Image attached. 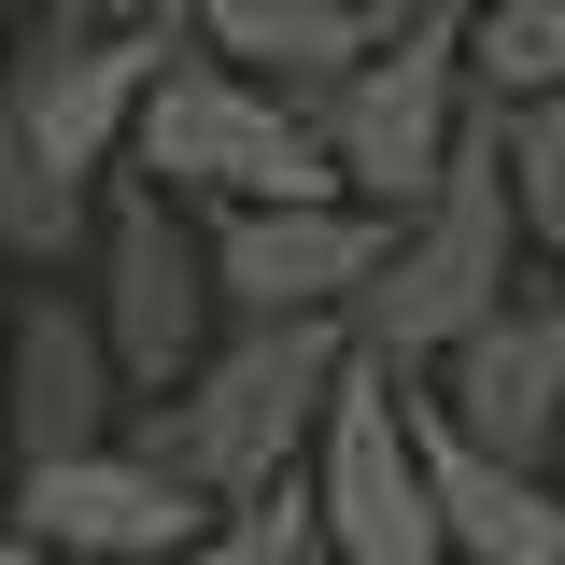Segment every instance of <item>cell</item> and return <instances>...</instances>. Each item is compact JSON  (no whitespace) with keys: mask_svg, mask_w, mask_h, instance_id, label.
<instances>
[{"mask_svg":"<svg viewBox=\"0 0 565 565\" xmlns=\"http://www.w3.org/2000/svg\"><path fill=\"white\" fill-rule=\"evenodd\" d=\"M396 255V212L297 199V212H212V282L241 326H353V297Z\"/></svg>","mask_w":565,"mask_h":565,"instance_id":"8","label":"cell"},{"mask_svg":"<svg viewBox=\"0 0 565 565\" xmlns=\"http://www.w3.org/2000/svg\"><path fill=\"white\" fill-rule=\"evenodd\" d=\"M326 114V156H340V184L367 212H396L411 226L438 184H452V156L481 128V57H467V14H424V29H382L367 57L311 99Z\"/></svg>","mask_w":565,"mask_h":565,"instance_id":"5","label":"cell"},{"mask_svg":"<svg viewBox=\"0 0 565 565\" xmlns=\"http://www.w3.org/2000/svg\"><path fill=\"white\" fill-rule=\"evenodd\" d=\"M523 311H537V340H552V367H565V269H537V282H523Z\"/></svg>","mask_w":565,"mask_h":565,"instance_id":"18","label":"cell"},{"mask_svg":"<svg viewBox=\"0 0 565 565\" xmlns=\"http://www.w3.org/2000/svg\"><path fill=\"white\" fill-rule=\"evenodd\" d=\"M467 57H481L494 114L552 99V85H565V0H494V14H467Z\"/></svg>","mask_w":565,"mask_h":565,"instance_id":"14","label":"cell"},{"mask_svg":"<svg viewBox=\"0 0 565 565\" xmlns=\"http://www.w3.org/2000/svg\"><path fill=\"white\" fill-rule=\"evenodd\" d=\"M311 523H326V565H452V523H438V467H424V411L396 367L353 353L340 411L311 438Z\"/></svg>","mask_w":565,"mask_h":565,"instance_id":"7","label":"cell"},{"mask_svg":"<svg viewBox=\"0 0 565 565\" xmlns=\"http://www.w3.org/2000/svg\"><path fill=\"white\" fill-rule=\"evenodd\" d=\"M128 170L156 184V199H184V212H297V199H353L340 156H326V114H311V99H282V85H255V71H226V57H199V43L156 71Z\"/></svg>","mask_w":565,"mask_h":565,"instance_id":"3","label":"cell"},{"mask_svg":"<svg viewBox=\"0 0 565 565\" xmlns=\"http://www.w3.org/2000/svg\"><path fill=\"white\" fill-rule=\"evenodd\" d=\"M14 311H29V269L0 255V411H14Z\"/></svg>","mask_w":565,"mask_h":565,"instance_id":"17","label":"cell"},{"mask_svg":"<svg viewBox=\"0 0 565 565\" xmlns=\"http://www.w3.org/2000/svg\"><path fill=\"white\" fill-rule=\"evenodd\" d=\"M128 424H141V396H128V367H114L99 297L29 282V311H14V411H0V467H71V452H114Z\"/></svg>","mask_w":565,"mask_h":565,"instance_id":"10","label":"cell"},{"mask_svg":"<svg viewBox=\"0 0 565 565\" xmlns=\"http://www.w3.org/2000/svg\"><path fill=\"white\" fill-rule=\"evenodd\" d=\"M85 297H99V326H114V367H128V396H184L212 353V311H226V282H212V226L184 199H156V184H114L99 199V255H85Z\"/></svg>","mask_w":565,"mask_h":565,"instance_id":"6","label":"cell"},{"mask_svg":"<svg viewBox=\"0 0 565 565\" xmlns=\"http://www.w3.org/2000/svg\"><path fill=\"white\" fill-rule=\"evenodd\" d=\"M184 565H326V523H311V481H282L269 509H226Z\"/></svg>","mask_w":565,"mask_h":565,"instance_id":"16","label":"cell"},{"mask_svg":"<svg viewBox=\"0 0 565 565\" xmlns=\"http://www.w3.org/2000/svg\"><path fill=\"white\" fill-rule=\"evenodd\" d=\"M0 57H14V43H0Z\"/></svg>","mask_w":565,"mask_h":565,"instance_id":"22","label":"cell"},{"mask_svg":"<svg viewBox=\"0 0 565 565\" xmlns=\"http://www.w3.org/2000/svg\"><path fill=\"white\" fill-rule=\"evenodd\" d=\"M99 14H128V29H170V14H184V0H99Z\"/></svg>","mask_w":565,"mask_h":565,"instance_id":"21","label":"cell"},{"mask_svg":"<svg viewBox=\"0 0 565 565\" xmlns=\"http://www.w3.org/2000/svg\"><path fill=\"white\" fill-rule=\"evenodd\" d=\"M0 565H71V552H43V537H29V523H0Z\"/></svg>","mask_w":565,"mask_h":565,"instance_id":"20","label":"cell"},{"mask_svg":"<svg viewBox=\"0 0 565 565\" xmlns=\"http://www.w3.org/2000/svg\"><path fill=\"white\" fill-rule=\"evenodd\" d=\"M537 241H523V199H509V114L481 99V128H467V156H452V184L396 226V255H382V282L353 297V353L367 367H396V382H424L452 340H481L494 311H509V282Z\"/></svg>","mask_w":565,"mask_h":565,"instance_id":"2","label":"cell"},{"mask_svg":"<svg viewBox=\"0 0 565 565\" xmlns=\"http://www.w3.org/2000/svg\"><path fill=\"white\" fill-rule=\"evenodd\" d=\"M184 43L226 71H255L282 99H326L367 43H382V14L367 0H184Z\"/></svg>","mask_w":565,"mask_h":565,"instance_id":"13","label":"cell"},{"mask_svg":"<svg viewBox=\"0 0 565 565\" xmlns=\"http://www.w3.org/2000/svg\"><path fill=\"white\" fill-rule=\"evenodd\" d=\"M170 57H184V14H170V29H128V14H99V0H43L29 43L0 57V141L43 156L85 199H114V184H128V141H141V99H156Z\"/></svg>","mask_w":565,"mask_h":565,"instance_id":"4","label":"cell"},{"mask_svg":"<svg viewBox=\"0 0 565 565\" xmlns=\"http://www.w3.org/2000/svg\"><path fill=\"white\" fill-rule=\"evenodd\" d=\"M340 382H353V326H226V353L184 396H156L128 438L212 509H269L282 481H311V438L340 411Z\"/></svg>","mask_w":565,"mask_h":565,"instance_id":"1","label":"cell"},{"mask_svg":"<svg viewBox=\"0 0 565 565\" xmlns=\"http://www.w3.org/2000/svg\"><path fill=\"white\" fill-rule=\"evenodd\" d=\"M411 411H424V467H438L452 565H565V494H552V467H509V452H481V438H452L424 382H411Z\"/></svg>","mask_w":565,"mask_h":565,"instance_id":"12","label":"cell"},{"mask_svg":"<svg viewBox=\"0 0 565 565\" xmlns=\"http://www.w3.org/2000/svg\"><path fill=\"white\" fill-rule=\"evenodd\" d=\"M0 523H29V537H43V552H71V565H184L226 509H212V494H184L141 438H114V452H71V467H14Z\"/></svg>","mask_w":565,"mask_h":565,"instance_id":"9","label":"cell"},{"mask_svg":"<svg viewBox=\"0 0 565 565\" xmlns=\"http://www.w3.org/2000/svg\"><path fill=\"white\" fill-rule=\"evenodd\" d=\"M424 396H438V424L452 438H481V452H509V467H552V438H565V367L552 340H537V311L509 297L481 340H452L438 367H424Z\"/></svg>","mask_w":565,"mask_h":565,"instance_id":"11","label":"cell"},{"mask_svg":"<svg viewBox=\"0 0 565 565\" xmlns=\"http://www.w3.org/2000/svg\"><path fill=\"white\" fill-rule=\"evenodd\" d=\"M509 199H523V241H537V269H565V85L509 114Z\"/></svg>","mask_w":565,"mask_h":565,"instance_id":"15","label":"cell"},{"mask_svg":"<svg viewBox=\"0 0 565 565\" xmlns=\"http://www.w3.org/2000/svg\"><path fill=\"white\" fill-rule=\"evenodd\" d=\"M382 29H424V14H494V0H367Z\"/></svg>","mask_w":565,"mask_h":565,"instance_id":"19","label":"cell"}]
</instances>
